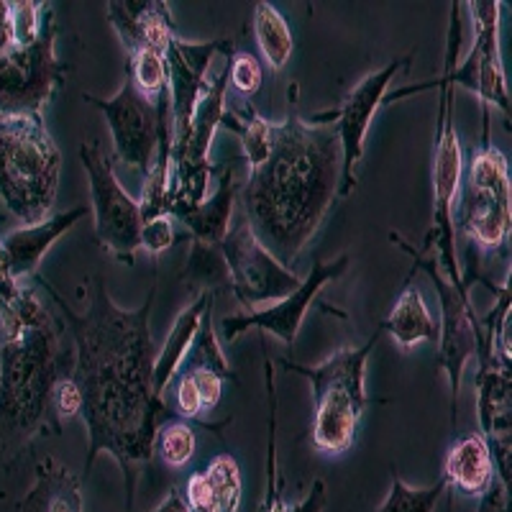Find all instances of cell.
Instances as JSON below:
<instances>
[{"label":"cell","mask_w":512,"mask_h":512,"mask_svg":"<svg viewBox=\"0 0 512 512\" xmlns=\"http://www.w3.org/2000/svg\"><path fill=\"white\" fill-rule=\"evenodd\" d=\"M36 280L47 287L75 338L77 356L70 377L82 395L80 415L88 425L82 479L93 472L100 454H111L123 472L128 512H134L139 469L152 461L159 425L175 418L167 402L154 392V341L149 320L159 287L157 259L152 287L144 303L134 310L113 303L100 274L82 282V313L64 300L57 287L41 277Z\"/></svg>","instance_id":"1"},{"label":"cell","mask_w":512,"mask_h":512,"mask_svg":"<svg viewBox=\"0 0 512 512\" xmlns=\"http://www.w3.org/2000/svg\"><path fill=\"white\" fill-rule=\"evenodd\" d=\"M341 162L336 128L290 111L272 123L269 157L241 185L246 226L290 272L336 203Z\"/></svg>","instance_id":"2"},{"label":"cell","mask_w":512,"mask_h":512,"mask_svg":"<svg viewBox=\"0 0 512 512\" xmlns=\"http://www.w3.org/2000/svg\"><path fill=\"white\" fill-rule=\"evenodd\" d=\"M59 379V331L52 313L0 344V459L16 456L39 436H59L52 408Z\"/></svg>","instance_id":"3"},{"label":"cell","mask_w":512,"mask_h":512,"mask_svg":"<svg viewBox=\"0 0 512 512\" xmlns=\"http://www.w3.org/2000/svg\"><path fill=\"white\" fill-rule=\"evenodd\" d=\"M62 154L44 118H0V200L21 226L47 221L57 203Z\"/></svg>","instance_id":"4"},{"label":"cell","mask_w":512,"mask_h":512,"mask_svg":"<svg viewBox=\"0 0 512 512\" xmlns=\"http://www.w3.org/2000/svg\"><path fill=\"white\" fill-rule=\"evenodd\" d=\"M382 328L372 333L361 346L341 349L318 367H305L290 359H282L287 372L305 377L313 387V423H310V441L323 456H341L354 446L356 428L367 410V390L364 374L367 361L377 346Z\"/></svg>","instance_id":"5"},{"label":"cell","mask_w":512,"mask_h":512,"mask_svg":"<svg viewBox=\"0 0 512 512\" xmlns=\"http://www.w3.org/2000/svg\"><path fill=\"white\" fill-rule=\"evenodd\" d=\"M482 144L464 159L454 205V231H461L479 251H495L510 241L512 187L510 164L489 139V108L484 105Z\"/></svg>","instance_id":"6"},{"label":"cell","mask_w":512,"mask_h":512,"mask_svg":"<svg viewBox=\"0 0 512 512\" xmlns=\"http://www.w3.org/2000/svg\"><path fill=\"white\" fill-rule=\"evenodd\" d=\"M441 90L438 100V121H436V141H433V223L425 233L423 249L428 251L436 246V259L441 264L448 280L459 285L461 277L459 256H456V231H454V205L459 195L461 172H464V152H461L459 134L454 126V85L446 77H436L423 85H410V88L395 90L384 95L382 105H392L402 98H410L420 90Z\"/></svg>","instance_id":"7"},{"label":"cell","mask_w":512,"mask_h":512,"mask_svg":"<svg viewBox=\"0 0 512 512\" xmlns=\"http://www.w3.org/2000/svg\"><path fill=\"white\" fill-rule=\"evenodd\" d=\"M472 11L474 41L466 52L464 62H459L461 52V3H451V29H448L446 64L441 75L454 88H464L477 95L484 105H497L510 121V90H507L505 67H502L500 47V3L495 0H472L466 3Z\"/></svg>","instance_id":"8"},{"label":"cell","mask_w":512,"mask_h":512,"mask_svg":"<svg viewBox=\"0 0 512 512\" xmlns=\"http://www.w3.org/2000/svg\"><path fill=\"white\" fill-rule=\"evenodd\" d=\"M57 34V13L47 6L34 44L0 52V118H44L67 72V64L57 59Z\"/></svg>","instance_id":"9"},{"label":"cell","mask_w":512,"mask_h":512,"mask_svg":"<svg viewBox=\"0 0 512 512\" xmlns=\"http://www.w3.org/2000/svg\"><path fill=\"white\" fill-rule=\"evenodd\" d=\"M390 241L415 256V269H423L431 277L433 287L438 292V303H441V336H438V351H441V369L448 374V387H451V423L459 420V390H461V374L466 369V361L472 359L479 351V338H482V323L477 320V313L469 300V285L472 280H461L459 285L448 280L443 274L441 264L436 256L423 254L413 244L402 239L397 231H390Z\"/></svg>","instance_id":"10"},{"label":"cell","mask_w":512,"mask_h":512,"mask_svg":"<svg viewBox=\"0 0 512 512\" xmlns=\"http://www.w3.org/2000/svg\"><path fill=\"white\" fill-rule=\"evenodd\" d=\"M82 167L88 172L90 195H93L95 241L100 249L113 254L118 262L134 264L141 251V208L116 177L113 159L105 154L98 141L80 146Z\"/></svg>","instance_id":"11"},{"label":"cell","mask_w":512,"mask_h":512,"mask_svg":"<svg viewBox=\"0 0 512 512\" xmlns=\"http://www.w3.org/2000/svg\"><path fill=\"white\" fill-rule=\"evenodd\" d=\"M223 262L228 269V290L239 297V303L246 310H254L256 305L269 303V300H285L290 292L300 287V277L290 269L282 267L259 241L254 239L246 221L228 228L223 241L218 244Z\"/></svg>","instance_id":"12"},{"label":"cell","mask_w":512,"mask_h":512,"mask_svg":"<svg viewBox=\"0 0 512 512\" xmlns=\"http://www.w3.org/2000/svg\"><path fill=\"white\" fill-rule=\"evenodd\" d=\"M410 64V57L392 59L387 67L377 72H369L364 80L341 100L336 111L320 113L313 118V123H331L336 128L338 141H341V185H338V195L349 198L351 190L356 187V167L364 159V144H367L369 126L374 121L379 105L384 103V95L390 90V82L400 70H405Z\"/></svg>","instance_id":"13"},{"label":"cell","mask_w":512,"mask_h":512,"mask_svg":"<svg viewBox=\"0 0 512 512\" xmlns=\"http://www.w3.org/2000/svg\"><path fill=\"white\" fill-rule=\"evenodd\" d=\"M82 100L103 113L105 123L111 128L116 159H121L128 167L139 169L144 177L149 175L159 146L157 105L149 103L136 90L131 75L126 72V80H123L121 90L111 100L93 98L90 93H82Z\"/></svg>","instance_id":"14"},{"label":"cell","mask_w":512,"mask_h":512,"mask_svg":"<svg viewBox=\"0 0 512 512\" xmlns=\"http://www.w3.org/2000/svg\"><path fill=\"white\" fill-rule=\"evenodd\" d=\"M351 259L349 254H341L333 262H315L310 274L300 282L295 292L280 300V303L267 305V308H254L246 310V313H236L223 318V341H236L241 333H246L249 328H262V331L272 333L280 341H285L287 346L295 344L297 331L303 326V318L308 313L310 305L315 303V297L320 295V290L328 285V282L341 280L349 269Z\"/></svg>","instance_id":"15"},{"label":"cell","mask_w":512,"mask_h":512,"mask_svg":"<svg viewBox=\"0 0 512 512\" xmlns=\"http://www.w3.org/2000/svg\"><path fill=\"white\" fill-rule=\"evenodd\" d=\"M233 44L228 39L185 41L180 36L169 41L164 62L169 77V100H172V152L182 149L190 136V123L195 105L205 85V72L216 54H231Z\"/></svg>","instance_id":"16"},{"label":"cell","mask_w":512,"mask_h":512,"mask_svg":"<svg viewBox=\"0 0 512 512\" xmlns=\"http://www.w3.org/2000/svg\"><path fill=\"white\" fill-rule=\"evenodd\" d=\"M105 8L108 21L128 54L136 49H152L164 57L169 41L177 36L175 21L164 0H111Z\"/></svg>","instance_id":"17"},{"label":"cell","mask_w":512,"mask_h":512,"mask_svg":"<svg viewBox=\"0 0 512 512\" xmlns=\"http://www.w3.org/2000/svg\"><path fill=\"white\" fill-rule=\"evenodd\" d=\"M85 216H88V208L77 205V208L64 210V213H52L47 221L34 223V226H18L11 233H6L0 239V254H3L8 272L18 282L39 277L41 259L47 256L49 246Z\"/></svg>","instance_id":"18"},{"label":"cell","mask_w":512,"mask_h":512,"mask_svg":"<svg viewBox=\"0 0 512 512\" xmlns=\"http://www.w3.org/2000/svg\"><path fill=\"white\" fill-rule=\"evenodd\" d=\"M443 482L456 495L482 500L495 484V454L489 438L482 433L456 438L443 461Z\"/></svg>","instance_id":"19"},{"label":"cell","mask_w":512,"mask_h":512,"mask_svg":"<svg viewBox=\"0 0 512 512\" xmlns=\"http://www.w3.org/2000/svg\"><path fill=\"white\" fill-rule=\"evenodd\" d=\"M244 482L241 466L231 454H218L210 459L203 472L187 477L182 497L190 512H239Z\"/></svg>","instance_id":"20"},{"label":"cell","mask_w":512,"mask_h":512,"mask_svg":"<svg viewBox=\"0 0 512 512\" xmlns=\"http://www.w3.org/2000/svg\"><path fill=\"white\" fill-rule=\"evenodd\" d=\"M264 349V374H267V492H264V500L259 505V512H323L328 502L326 482L323 479H315L313 487H310L308 497L303 502H285L282 497V484L280 477V466H277V392H274V367L272 359L267 354V344L262 341Z\"/></svg>","instance_id":"21"},{"label":"cell","mask_w":512,"mask_h":512,"mask_svg":"<svg viewBox=\"0 0 512 512\" xmlns=\"http://www.w3.org/2000/svg\"><path fill=\"white\" fill-rule=\"evenodd\" d=\"M236 167H239V162H233V159L226 164H216V175H213L218 177L216 192L213 195L208 192V198L198 208H192L190 213L180 218V223H185L187 231L192 233V241L218 246L231 228L233 203H236V195L241 190Z\"/></svg>","instance_id":"22"},{"label":"cell","mask_w":512,"mask_h":512,"mask_svg":"<svg viewBox=\"0 0 512 512\" xmlns=\"http://www.w3.org/2000/svg\"><path fill=\"white\" fill-rule=\"evenodd\" d=\"M16 512H85L82 479L59 459L44 456L36 464L34 484L16 502Z\"/></svg>","instance_id":"23"},{"label":"cell","mask_w":512,"mask_h":512,"mask_svg":"<svg viewBox=\"0 0 512 512\" xmlns=\"http://www.w3.org/2000/svg\"><path fill=\"white\" fill-rule=\"evenodd\" d=\"M213 300H216V292H195L190 303L175 318V326H172L169 336L164 338V346L154 356V392H157V397H164V392L172 384L175 374L180 372L182 361L187 359L192 344H195V336L200 331V320H203L205 310L213 305Z\"/></svg>","instance_id":"24"},{"label":"cell","mask_w":512,"mask_h":512,"mask_svg":"<svg viewBox=\"0 0 512 512\" xmlns=\"http://www.w3.org/2000/svg\"><path fill=\"white\" fill-rule=\"evenodd\" d=\"M379 328L402 351H410L413 346L423 344V341L438 344V336H441V326H438V320L433 318L431 308L425 303L423 290L410 285V280L405 282V290L400 292L397 303L392 305L390 315H387V320Z\"/></svg>","instance_id":"25"},{"label":"cell","mask_w":512,"mask_h":512,"mask_svg":"<svg viewBox=\"0 0 512 512\" xmlns=\"http://www.w3.org/2000/svg\"><path fill=\"white\" fill-rule=\"evenodd\" d=\"M221 128L239 136L249 169H256L259 164H264V159L269 157V149H272V121L259 116V111H256L249 100L241 108H228L226 105Z\"/></svg>","instance_id":"26"},{"label":"cell","mask_w":512,"mask_h":512,"mask_svg":"<svg viewBox=\"0 0 512 512\" xmlns=\"http://www.w3.org/2000/svg\"><path fill=\"white\" fill-rule=\"evenodd\" d=\"M254 39L264 62L274 72L285 70L295 52V41H292V31L285 16L267 0H259L254 6Z\"/></svg>","instance_id":"27"},{"label":"cell","mask_w":512,"mask_h":512,"mask_svg":"<svg viewBox=\"0 0 512 512\" xmlns=\"http://www.w3.org/2000/svg\"><path fill=\"white\" fill-rule=\"evenodd\" d=\"M182 282H187V285L192 287V295L205 290H226L228 269L218 246L192 241V254L190 259H187V267L182 269Z\"/></svg>","instance_id":"28"},{"label":"cell","mask_w":512,"mask_h":512,"mask_svg":"<svg viewBox=\"0 0 512 512\" xmlns=\"http://www.w3.org/2000/svg\"><path fill=\"white\" fill-rule=\"evenodd\" d=\"M126 72L134 80L136 90L144 95L149 103L157 105L159 100L169 95L167 62L159 52L152 49H136L126 57Z\"/></svg>","instance_id":"29"},{"label":"cell","mask_w":512,"mask_h":512,"mask_svg":"<svg viewBox=\"0 0 512 512\" xmlns=\"http://www.w3.org/2000/svg\"><path fill=\"white\" fill-rule=\"evenodd\" d=\"M446 489L448 487L443 477L436 484H431V487H410L392 469L390 495L377 507V512H436Z\"/></svg>","instance_id":"30"},{"label":"cell","mask_w":512,"mask_h":512,"mask_svg":"<svg viewBox=\"0 0 512 512\" xmlns=\"http://www.w3.org/2000/svg\"><path fill=\"white\" fill-rule=\"evenodd\" d=\"M154 454L172 469L190 464L195 456V431L187 420L169 418L154 436Z\"/></svg>","instance_id":"31"},{"label":"cell","mask_w":512,"mask_h":512,"mask_svg":"<svg viewBox=\"0 0 512 512\" xmlns=\"http://www.w3.org/2000/svg\"><path fill=\"white\" fill-rule=\"evenodd\" d=\"M190 364L187 367H208L213 372L221 374L226 382H236L231 367H228L226 356H223L221 344H218L216 331H213V305L205 310L203 320H200V331L195 336V344H192L190 354H187Z\"/></svg>","instance_id":"32"},{"label":"cell","mask_w":512,"mask_h":512,"mask_svg":"<svg viewBox=\"0 0 512 512\" xmlns=\"http://www.w3.org/2000/svg\"><path fill=\"white\" fill-rule=\"evenodd\" d=\"M226 70L228 85H231L236 93L244 95V98H249V95H254L256 90L262 88V62H259L251 52H236V49H233L231 54H226Z\"/></svg>","instance_id":"33"},{"label":"cell","mask_w":512,"mask_h":512,"mask_svg":"<svg viewBox=\"0 0 512 512\" xmlns=\"http://www.w3.org/2000/svg\"><path fill=\"white\" fill-rule=\"evenodd\" d=\"M47 3L41 0H18L11 3V29H13V47H29L34 44L41 31Z\"/></svg>","instance_id":"34"},{"label":"cell","mask_w":512,"mask_h":512,"mask_svg":"<svg viewBox=\"0 0 512 512\" xmlns=\"http://www.w3.org/2000/svg\"><path fill=\"white\" fill-rule=\"evenodd\" d=\"M175 241V226H172V218L169 216L141 223V249L149 251L154 259L159 254H164L167 249H172Z\"/></svg>","instance_id":"35"},{"label":"cell","mask_w":512,"mask_h":512,"mask_svg":"<svg viewBox=\"0 0 512 512\" xmlns=\"http://www.w3.org/2000/svg\"><path fill=\"white\" fill-rule=\"evenodd\" d=\"M52 408L59 423L72 420L82 410V395L72 377H59L52 387Z\"/></svg>","instance_id":"36"},{"label":"cell","mask_w":512,"mask_h":512,"mask_svg":"<svg viewBox=\"0 0 512 512\" xmlns=\"http://www.w3.org/2000/svg\"><path fill=\"white\" fill-rule=\"evenodd\" d=\"M185 372L190 374L195 387H198V395L200 400H203L205 413H208V410H216L218 402H221L223 397V382H226V379L208 367H187Z\"/></svg>","instance_id":"37"},{"label":"cell","mask_w":512,"mask_h":512,"mask_svg":"<svg viewBox=\"0 0 512 512\" xmlns=\"http://www.w3.org/2000/svg\"><path fill=\"white\" fill-rule=\"evenodd\" d=\"M175 413L180 420H195L205 413L203 400H200L198 395V387H195V382H192V377L187 372H182L180 382H177Z\"/></svg>","instance_id":"38"},{"label":"cell","mask_w":512,"mask_h":512,"mask_svg":"<svg viewBox=\"0 0 512 512\" xmlns=\"http://www.w3.org/2000/svg\"><path fill=\"white\" fill-rule=\"evenodd\" d=\"M482 500V507L477 512H507V484L495 482Z\"/></svg>","instance_id":"39"},{"label":"cell","mask_w":512,"mask_h":512,"mask_svg":"<svg viewBox=\"0 0 512 512\" xmlns=\"http://www.w3.org/2000/svg\"><path fill=\"white\" fill-rule=\"evenodd\" d=\"M154 512H190V507H187L185 497H182V489L172 487L167 492V497H164L162 505H159Z\"/></svg>","instance_id":"40"}]
</instances>
